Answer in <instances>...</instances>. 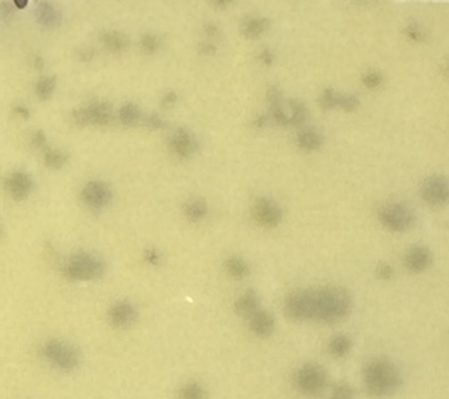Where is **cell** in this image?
Instances as JSON below:
<instances>
[{
    "label": "cell",
    "instance_id": "f907efd6",
    "mask_svg": "<svg viewBox=\"0 0 449 399\" xmlns=\"http://www.w3.org/2000/svg\"><path fill=\"white\" fill-rule=\"evenodd\" d=\"M33 64H35V67H36L37 69H40V68H43V65H45V62H43V59L37 55V57H35V59H33Z\"/></svg>",
    "mask_w": 449,
    "mask_h": 399
},
{
    "label": "cell",
    "instance_id": "8d00e7d4",
    "mask_svg": "<svg viewBox=\"0 0 449 399\" xmlns=\"http://www.w3.org/2000/svg\"><path fill=\"white\" fill-rule=\"evenodd\" d=\"M266 99L269 101L270 107L281 105L283 94H281V90L278 89V86L271 85L268 87V90H266Z\"/></svg>",
    "mask_w": 449,
    "mask_h": 399
},
{
    "label": "cell",
    "instance_id": "4dcf8cb0",
    "mask_svg": "<svg viewBox=\"0 0 449 399\" xmlns=\"http://www.w3.org/2000/svg\"><path fill=\"white\" fill-rule=\"evenodd\" d=\"M160 42L161 41L158 38V35H155L153 32H146L140 38V47L145 53L153 54L158 50Z\"/></svg>",
    "mask_w": 449,
    "mask_h": 399
},
{
    "label": "cell",
    "instance_id": "60d3db41",
    "mask_svg": "<svg viewBox=\"0 0 449 399\" xmlns=\"http://www.w3.org/2000/svg\"><path fill=\"white\" fill-rule=\"evenodd\" d=\"M45 140H47V137H45V132L42 129H38L32 134L31 137V143L35 148H42V147H45Z\"/></svg>",
    "mask_w": 449,
    "mask_h": 399
},
{
    "label": "cell",
    "instance_id": "74e56055",
    "mask_svg": "<svg viewBox=\"0 0 449 399\" xmlns=\"http://www.w3.org/2000/svg\"><path fill=\"white\" fill-rule=\"evenodd\" d=\"M376 274H377V278L381 279V280H391L394 275V270L389 263L382 262L377 265Z\"/></svg>",
    "mask_w": 449,
    "mask_h": 399
},
{
    "label": "cell",
    "instance_id": "7c38bea8",
    "mask_svg": "<svg viewBox=\"0 0 449 399\" xmlns=\"http://www.w3.org/2000/svg\"><path fill=\"white\" fill-rule=\"evenodd\" d=\"M405 267L413 272L420 274L426 272L432 265L433 255L428 247L423 245H413L405 255Z\"/></svg>",
    "mask_w": 449,
    "mask_h": 399
},
{
    "label": "cell",
    "instance_id": "2e32d148",
    "mask_svg": "<svg viewBox=\"0 0 449 399\" xmlns=\"http://www.w3.org/2000/svg\"><path fill=\"white\" fill-rule=\"evenodd\" d=\"M248 323L251 333L259 338H268L274 333V316L265 309H259L256 314H253L251 319H248Z\"/></svg>",
    "mask_w": 449,
    "mask_h": 399
},
{
    "label": "cell",
    "instance_id": "8fae6325",
    "mask_svg": "<svg viewBox=\"0 0 449 399\" xmlns=\"http://www.w3.org/2000/svg\"><path fill=\"white\" fill-rule=\"evenodd\" d=\"M82 199L91 208H104L112 201V191L107 183L102 181H90L84 186L81 192Z\"/></svg>",
    "mask_w": 449,
    "mask_h": 399
},
{
    "label": "cell",
    "instance_id": "f1b7e54d",
    "mask_svg": "<svg viewBox=\"0 0 449 399\" xmlns=\"http://www.w3.org/2000/svg\"><path fill=\"white\" fill-rule=\"evenodd\" d=\"M67 161V155L63 153L62 150H55V149H50L45 154V166L50 169H60L64 164Z\"/></svg>",
    "mask_w": 449,
    "mask_h": 399
},
{
    "label": "cell",
    "instance_id": "ab89813d",
    "mask_svg": "<svg viewBox=\"0 0 449 399\" xmlns=\"http://www.w3.org/2000/svg\"><path fill=\"white\" fill-rule=\"evenodd\" d=\"M144 258L148 265H160V262H161V255H160V252H158L156 248H153V247H148V248L145 250Z\"/></svg>",
    "mask_w": 449,
    "mask_h": 399
},
{
    "label": "cell",
    "instance_id": "ac0fdd59",
    "mask_svg": "<svg viewBox=\"0 0 449 399\" xmlns=\"http://www.w3.org/2000/svg\"><path fill=\"white\" fill-rule=\"evenodd\" d=\"M270 27V20L265 16H258V15H248L242 18L241 23V31L243 35L249 38H256L268 31Z\"/></svg>",
    "mask_w": 449,
    "mask_h": 399
},
{
    "label": "cell",
    "instance_id": "f546056e",
    "mask_svg": "<svg viewBox=\"0 0 449 399\" xmlns=\"http://www.w3.org/2000/svg\"><path fill=\"white\" fill-rule=\"evenodd\" d=\"M329 399H356L355 390L346 382H339L330 390Z\"/></svg>",
    "mask_w": 449,
    "mask_h": 399
},
{
    "label": "cell",
    "instance_id": "52a82bcc",
    "mask_svg": "<svg viewBox=\"0 0 449 399\" xmlns=\"http://www.w3.org/2000/svg\"><path fill=\"white\" fill-rule=\"evenodd\" d=\"M283 312L293 322L313 321L312 289H300L290 292L283 302Z\"/></svg>",
    "mask_w": 449,
    "mask_h": 399
},
{
    "label": "cell",
    "instance_id": "ffe728a7",
    "mask_svg": "<svg viewBox=\"0 0 449 399\" xmlns=\"http://www.w3.org/2000/svg\"><path fill=\"white\" fill-rule=\"evenodd\" d=\"M37 21L43 26H54L60 18L58 8L52 1H40L36 8Z\"/></svg>",
    "mask_w": 449,
    "mask_h": 399
},
{
    "label": "cell",
    "instance_id": "f5cc1de1",
    "mask_svg": "<svg viewBox=\"0 0 449 399\" xmlns=\"http://www.w3.org/2000/svg\"><path fill=\"white\" fill-rule=\"evenodd\" d=\"M442 73L445 74V77L449 79V60H447V62L442 65Z\"/></svg>",
    "mask_w": 449,
    "mask_h": 399
},
{
    "label": "cell",
    "instance_id": "4fadbf2b",
    "mask_svg": "<svg viewBox=\"0 0 449 399\" xmlns=\"http://www.w3.org/2000/svg\"><path fill=\"white\" fill-rule=\"evenodd\" d=\"M198 148L197 139L188 129L178 128L170 138V149L178 157H188Z\"/></svg>",
    "mask_w": 449,
    "mask_h": 399
},
{
    "label": "cell",
    "instance_id": "e0dca14e",
    "mask_svg": "<svg viewBox=\"0 0 449 399\" xmlns=\"http://www.w3.org/2000/svg\"><path fill=\"white\" fill-rule=\"evenodd\" d=\"M86 113L87 124H99L104 126L112 121V105L106 101H94L90 103L87 107H84Z\"/></svg>",
    "mask_w": 449,
    "mask_h": 399
},
{
    "label": "cell",
    "instance_id": "6da1fadb",
    "mask_svg": "<svg viewBox=\"0 0 449 399\" xmlns=\"http://www.w3.org/2000/svg\"><path fill=\"white\" fill-rule=\"evenodd\" d=\"M313 321L334 324L344 321L352 311V297L345 287L339 285L312 289Z\"/></svg>",
    "mask_w": 449,
    "mask_h": 399
},
{
    "label": "cell",
    "instance_id": "c3c4849f",
    "mask_svg": "<svg viewBox=\"0 0 449 399\" xmlns=\"http://www.w3.org/2000/svg\"><path fill=\"white\" fill-rule=\"evenodd\" d=\"M253 124L256 127V128H264L266 124H268V116H265V115H261V116L256 117L254 122H253Z\"/></svg>",
    "mask_w": 449,
    "mask_h": 399
},
{
    "label": "cell",
    "instance_id": "7dc6e473",
    "mask_svg": "<svg viewBox=\"0 0 449 399\" xmlns=\"http://www.w3.org/2000/svg\"><path fill=\"white\" fill-rule=\"evenodd\" d=\"M204 30L207 32V36L216 37L219 35V27L214 23H207L204 25Z\"/></svg>",
    "mask_w": 449,
    "mask_h": 399
},
{
    "label": "cell",
    "instance_id": "e575fe53",
    "mask_svg": "<svg viewBox=\"0 0 449 399\" xmlns=\"http://www.w3.org/2000/svg\"><path fill=\"white\" fill-rule=\"evenodd\" d=\"M362 83L369 89H377L382 85L383 77L379 72H369L362 77Z\"/></svg>",
    "mask_w": 449,
    "mask_h": 399
},
{
    "label": "cell",
    "instance_id": "d590c367",
    "mask_svg": "<svg viewBox=\"0 0 449 399\" xmlns=\"http://www.w3.org/2000/svg\"><path fill=\"white\" fill-rule=\"evenodd\" d=\"M270 110H271V116H273L274 121L278 123V126H290V117H288V113L283 110L281 105L273 106V107H270Z\"/></svg>",
    "mask_w": 449,
    "mask_h": 399
},
{
    "label": "cell",
    "instance_id": "f35d334b",
    "mask_svg": "<svg viewBox=\"0 0 449 399\" xmlns=\"http://www.w3.org/2000/svg\"><path fill=\"white\" fill-rule=\"evenodd\" d=\"M145 124L150 129H160L162 127H165V122L162 119L161 116H158V113H150L145 117Z\"/></svg>",
    "mask_w": 449,
    "mask_h": 399
},
{
    "label": "cell",
    "instance_id": "44dd1931",
    "mask_svg": "<svg viewBox=\"0 0 449 399\" xmlns=\"http://www.w3.org/2000/svg\"><path fill=\"white\" fill-rule=\"evenodd\" d=\"M351 348H352V341L350 336H346L344 333H339L332 336L328 343L329 353L335 359H342L347 356L350 354Z\"/></svg>",
    "mask_w": 449,
    "mask_h": 399
},
{
    "label": "cell",
    "instance_id": "7a4b0ae2",
    "mask_svg": "<svg viewBox=\"0 0 449 399\" xmlns=\"http://www.w3.org/2000/svg\"><path fill=\"white\" fill-rule=\"evenodd\" d=\"M364 390L374 398H388L403 386V373L396 363L386 358H374L362 370Z\"/></svg>",
    "mask_w": 449,
    "mask_h": 399
},
{
    "label": "cell",
    "instance_id": "4316f807",
    "mask_svg": "<svg viewBox=\"0 0 449 399\" xmlns=\"http://www.w3.org/2000/svg\"><path fill=\"white\" fill-rule=\"evenodd\" d=\"M119 119L124 126H133L139 119V107L133 102H126L119 108Z\"/></svg>",
    "mask_w": 449,
    "mask_h": 399
},
{
    "label": "cell",
    "instance_id": "b9f144b4",
    "mask_svg": "<svg viewBox=\"0 0 449 399\" xmlns=\"http://www.w3.org/2000/svg\"><path fill=\"white\" fill-rule=\"evenodd\" d=\"M15 4L13 3H9V1H3L1 3V15L3 18H9L15 11Z\"/></svg>",
    "mask_w": 449,
    "mask_h": 399
},
{
    "label": "cell",
    "instance_id": "816d5d0a",
    "mask_svg": "<svg viewBox=\"0 0 449 399\" xmlns=\"http://www.w3.org/2000/svg\"><path fill=\"white\" fill-rule=\"evenodd\" d=\"M13 4H15V6H16L18 9H23V8H25L27 5V0H23V1L16 0V1H13Z\"/></svg>",
    "mask_w": 449,
    "mask_h": 399
},
{
    "label": "cell",
    "instance_id": "3957f363",
    "mask_svg": "<svg viewBox=\"0 0 449 399\" xmlns=\"http://www.w3.org/2000/svg\"><path fill=\"white\" fill-rule=\"evenodd\" d=\"M106 270L104 260L90 252H77L63 267L65 278L72 282H91L102 278Z\"/></svg>",
    "mask_w": 449,
    "mask_h": 399
},
{
    "label": "cell",
    "instance_id": "d4e9b609",
    "mask_svg": "<svg viewBox=\"0 0 449 399\" xmlns=\"http://www.w3.org/2000/svg\"><path fill=\"white\" fill-rule=\"evenodd\" d=\"M288 110H290V124L292 126H302L307 121V107L305 103L300 100H291L288 102Z\"/></svg>",
    "mask_w": 449,
    "mask_h": 399
},
{
    "label": "cell",
    "instance_id": "681fc988",
    "mask_svg": "<svg viewBox=\"0 0 449 399\" xmlns=\"http://www.w3.org/2000/svg\"><path fill=\"white\" fill-rule=\"evenodd\" d=\"M15 111L20 115V116L27 119L28 117H30V110L26 106H23V105H18L16 107H15Z\"/></svg>",
    "mask_w": 449,
    "mask_h": 399
},
{
    "label": "cell",
    "instance_id": "9c48e42d",
    "mask_svg": "<svg viewBox=\"0 0 449 399\" xmlns=\"http://www.w3.org/2000/svg\"><path fill=\"white\" fill-rule=\"evenodd\" d=\"M253 216L264 228H275L283 220V211L278 203L269 198L261 197L253 204Z\"/></svg>",
    "mask_w": 449,
    "mask_h": 399
},
{
    "label": "cell",
    "instance_id": "484cf974",
    "mask_svg": "<svg viewBox=\"0 0 449 399\" xmlns=\"http://www.w3.org/2000/svg\"><path fill=\"white\" fill-rule=\"evenodd\" d=\"M180 399H205L207 390L198 382H187L178 392Z\"/></svg>",
    "mask_w": 449,
    "mask_h": 399
},
{
    "label": "cell",
    "instance_id": "1f68e13d",
    "mask_svg": "<svg viewBox=\"0 0 449 399\" xmlns=\"http://www.w3.org/2000/svg\"><path fill=\"white\" fill-rule=\"evenodd\" d=\"M339 95H340V92H337V91L332 89V87L325 89V90L322 92V95H320V99H319L320 106H322L324 110H332V108L337 107Z\"/></svg>",
    "mask_w": 449,
    "mask_h": 399
},
{
    "label": "cell",
    "instance_id": "836d02e7",
    "mask_svg": "<svg viewBox=\"0 0 449 399\" xmlns=\"http://www.w3.org/2000/svg\"><path fill=\"white\" fill-rule=\"evenodd\" d=\"M359 106V97H356L355 95L340 94L339 95V103L337 107L342 108L345 112H352Z\"/></svg>",
    "mask_w": 449,
    "mask_h": 399
},
{
    "label": "cell",
    "instance_id": "f6af8a7d",
    "mask_svg": "<svg viewBox=\"0 0 449 399\" xmlns=\"http://www.w3.org/2000/svg\"><path fill=\"white\" fill-rule=\"evenodd\" d=\"M177 101V94L175 91L168 90L162 96V105L163 106H172Z\"/></svg>",
    "mask_w": 449,
    "mask_h": 399
},
{
    "label": "cell",
    "instance_id": "cb8c5ba5",
    "mask_svg": "<svg viewBox=\"0 0 449 399\" xmlns=\"http://www.w3.org/2000/svg\"><path fill=\"white\" fill-rule=\"evenodd\" d=\"M207 213V203L204 202L202 199H192L189 202L185 204V216L187 219L197 223L200 220L204 219Z\"/></svg>",
    "mask_w": 449,
    "mask_h": 399
},
{
    "label": "cell",
    "instance_id": "d6986e66",
    "mask_svg": "<svg viewBox=\"0 0 449 399\" xmlns=\"http://www.w3.org/2000/svg\"><path fill=\"white\" fill-rule=\"evenodd\" d=\"M101 42L104 43V47L112 53H121L123 50H126V47L129 45V38L126 33L117 31V30H107L101 33Z\"/></svg>",
    "mask_w": 449,
    "mask_h": 399
},
{
    "label": "cell",
    "instance_id": "d6a6232c",
    "mask_svg": "<svg viewBox=\"0 0 449 399\" xmlns=\"http://www.w3.org/2000/svg\"><path fill=\"white\" fill-rule=\"evenodd\" d=\"M405 36L413 42H423L426 38V32L423 27L418 23H410L404 28Z\"/></svg>",
    "mask_w": 449,
    "mask_h": 399
},
{
    "label": "cell",
    "instance_id": "7402d4cb",
    "mask_svg": "<svg viewBox=\"0 0 449 399\" xmlns=\"http://www.w3.org/2000/svg\"><path fill=\"white\" fill-rule=\"evenodd\" d=\"M324 143L323 135L319 133L318 130L313 128H307L298 133L297 135V144L300 148L307 151L318 150Z\"/></svg>",
    "mask_w": 449,
    "mask_h": 399
},
{
    "label": "cell",
    "instance_id": "83f0119b",
    "mask_svg": "<svg viewBox=\"0 0 449 399\" xmlns=\"http://www.w3.org/2000/svg\"><path fill=\"white\" fill-rule=\"evenodd\" d=\"M55 84H57V78L54 77V75L40 78L36 84L37 96L40 100L50 99L54 92V89H55Z\"/></svg>",
    "mask_w": 449,
    "mask_h": 399
},
{
    "label": "cell",
    "instance_id": "30bf717a",
    "mask_svg": "<svg viewBox=\"0 0 449 399\" xmlns=\"http://www.w3.org/2000/svg\"><path fill=\"white\" fill-rule=\"evenodd\" d=\"M139 317L138 309L129 301H118L108 311V319L113 327L126 329L136 323Z\"/></svg>",
    "mask_w": 449,
    "mask_h": 399
},
{
    "label": "cell",
    "instance_id": "9a60e30c",
    "mask_svg": "<svg viewBox=\"0 0 449 399\" xmlns=\"http://www.w3.org/2000/svg\"><path fill=\"white\" fill-rule=\"evenodd\" d=\"M234 312L243 319H251L261 309V297L253 289H248L234 301Z\"/></svg>",
    "mask_w": 449,
    "mask_h": 399
},
{
    "label": "cell",
    "instance_id": "5bb4252c",
    "mask_svg": "<svg viewBox=\"0 0 449 399\" xmlns=\"http://www.w3.org/2000/svg\"><path fill=\"white\" fill-rule=\"evenodd\" d=\"M32 182L31 176L23 171H15L6 177V188L11 194V197L16 201H23L31 193Z\"/></svg>",
    "mask_w": 449,
    "mask_h": 399
},
{
    "label": "cell",
    "instance_id": "8992f818",
    "mask_svg": "<svg viewBox=\"0 0 449 399\" xmlns=\"http://www.w3.org/2000/svg\"><path fill=\"white\" fill-rule=\"evenodd\" d=\"M378 219L386 229L393 233L409 231L415 224L416 216L413 209L404 203H386L378 211Z\"/></svg>",
    "mask_w": 449,
    "mask_h": 399
},
{
    "label": "cell",
    "instance_id": "db71d44e",
    "mask_svg": "<svg viewBox=\"0 0 449 399\" xmlns=\"http://www.w3.org/2000/svg\"><path fill=\"white\" fill-rule=\"evenodd\" d=\"M212 4L215 5V6H219V8H226V6L229 4V1H222V0H217V1H214Z\"/></svg>",
    "mask_w": 449,
    "mask_h": 399
},
{
    "label": "cell",
    "instance_id": "603a6c76",
    "mask_svg": "<svg viewBox=\"0 0 449 399\" xmlns=\"http://www.w3.org/2000/svg\"><path fill=\"white\" fill-rule=\"evenodd\" d=\"M224 270L231 278L242 280L249 275V265L241 257L231 256L224 260Z\"/></svg>",
    "mask_w": 449,
    "mask_h": 399
},
{
    "label": "cell",
    "instance_id": "ba28073f",
    "mask_svg": "<svg viewBox=\"0 0 449 399\" xmlns=\"http://www.w3.org/2000/svg\"><path fill=\"white\" fill-rule=\"evenodd\" d=\"M423 202L431 206L449 204V177L440 174L427 176L420 187Z\"/></svg>",
    "mask_w": 449,
    "mask_h": 399
},
{
    "label": "cell",
    "instance_id": "7bdbcfd3",
    "mask_svg": "<svg viewBox=\"0 0 449 399\" xmlns=\"http://www.w3.org/2000/svg\"><path fill=\"white\" fill-rule=\"evenodd\" d=\"M259 59H261L265 65H271L273 62H274V54H273L271 50H268V48H264V50H261V54H259Z\"/></svg>",
    "mask_w": 449,
    "mask_h": 399
},
{
    "label": "cell",
    "instance_id": "277c9868",
    "mask_svg": "<svg viewBox=\"0 0 449 399\" xmlns=\"http://www.w3.org/2000/svg\"><path fill=\"white\" fill-rule=\"evenodd\" d=\"M42 356L63 373H72L80 365L81 354L77 346L62 339H50L42 346Z\"/></svg>",
    "mask_w": 449,
    "mask_h": 399
},
{
    "label": "cell",
    "instance_id": "bcb514c9",
    "mask_svg": "<svg viewBox=\"0 0 449 399\" xmlns=\"http://www.w3.org/2000/svg\"><path fill=\"white\" fill-rule=\"evenodd\" d=\"M199 50L204 54H214L216 52V46L212 42L207 41V42H202L200 47H199Z\"/></svg>",
    "mask_w": 449,
    "mask_h": 399
},
{
    "label": "cell",
    "instance_id": "ee69618b",
    "mask_svg": "<svg viewBox=\"0 0 449 399\" xmlns=\"http://www.w3.org/2000/svg\"><path fill=\"white\" fill-rule=\"evenodd\" d=\"M94 50L91 47H85V48H82V50L77 52V57L82 62H89V60L94 58Z\"/></svg>",
    "mask_w": 449,
    "mask_h": 399
},
{
    "label": "cell",
    "instance_id": "5b68a950",
    "mask_svg": "<svg viewBox=\"0 0 449 399\" xmlns=\"http://www.w3.org/2000/svg\"><path fill=\"white\" fill-rule=\"evenodd\" d=\"M297 390L307 397H318L327 390L329 376L327 370L317 363H305L293 375Z\"/></svg>",
    "mask_w": 449,
    "mask_h": 399
}]
</instances>
